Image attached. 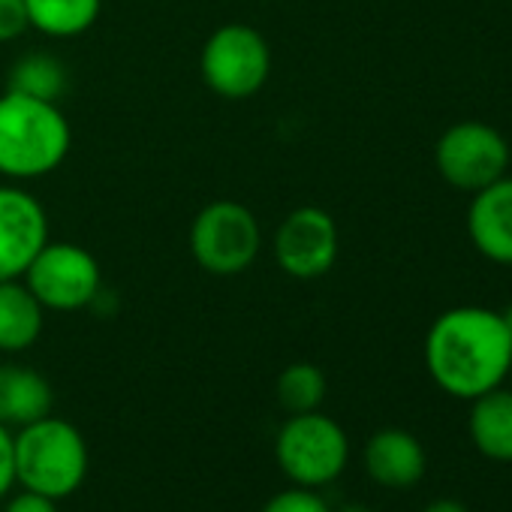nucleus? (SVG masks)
Masks as SVG:
<instances>
[{"label":"nucleus","mask_w":512,"mask_h":512,"mask_svg":"<svg viewBox=\"0 0 512 512\" xmlns=\"http://www.w3.org/2000/svg\"><path fill=\"white\" fill-rule=\"evenodd\" d=\"M512 335L491 308L461 305L443 311L425 335V368L452 398L473 401L509 377Z\"/></svg>","instance_id":"obj_1"},{"label":"nucleus","mask_w":512,"mask_h":512,"mask_svg":"<svg viewBox=\"0 0 512 512\" xmlns=\"http://www.w3.org/2000/svg\"><path fill=\"white\" fill-rule=\"evenodd\" d=\"M70 148V124L55 103L7 91L0 97V172L40 178L61 166Z\"/></svg>","instance_id":"obj_2"},{"label":"nucleus","mask_w":512,"mask_h":512,"mask_svg":"<svg viewBox=\"0 0 512 512\" xmlns=\"http://www.w3.org/2000/svg\"><path fill=\"white\" fill-rule=\"evenodd\" d=\"M88 467V443L67 419L49 413L31 425H22L16 434V482L28 491L64 500L82 488Z\"/></svg>","instance_id":"obj_3"},{"label":"nucleus","mask_w":512,"mask_h":512,"mask_svg":"<svg viewBox=\"0 0 512 512\" xmlns=\"http://www.w3.org/2000/svg\"><path fill=\"white\" fill-rule=\"evenodd\" d=\"M275 458L284 476L302 488L332 485L350 461L347 431L326 413H290L275 440Z\"/></svg>","instance_id":"obj_4"},{"label":"nucleus","mask_w":512,"mask_h":512,"mask_svg":"<svg viewBox=\"0 0 512 512\" xmlns=\"http://www.w3.org/2000/svg\"><path fill=\"white\" fill-rule=\"evenodd\" d=\"M434 163L446 184L476 193L506 175L509 145L491 124L458 121L440 136Z\"/></svg>","instance_id":"obj_5"},{"label":"nucleus","mask_w":512,"mask_h":512,"mask_svg":"<svg viewBox=\"0 0 512 512\" xmlns=\"http://www.w3.org/2000/svg\"><path fill=\"white\" fill-rule=\"evenodd\" d=\"M190 247L211 275H238L256 260L260 226L238 202H211L190 229Z\"/></svg>","instance_id":"obj_6"},{"label":"nucleus","mask_w":512,"mask_h":512,"mask_svg":"<svg viewBox=\"0 0 512 512\" xmlns=\"http://www.w3.org/2000/svg\"><path fill=\"white\" fill-rule=\"evenodd\" d=\"M25 275L28 290L52 311H76L100 296V266L79 244L46 241Z\"/></svg>","instance_id":"obj_7"},{"label":"nucleus","mask_w":512,"mask_h":512,"mask_svg":"<svg viewBox=\"0 0 512 512\" xmlns=\"http://www.w3.org/2000/svg\"><path fill=\"white\" fill-rule=\"evenodd\" d=\"M272 58L266 40L253 28L226 25L211 34L202 52V76L220 97H250L263 88Z\"/></svg>","instance_id":"obj_8"},{"label":"nucleus","mask_w":512,"mask_h":512,"mask_svg":"<svg viewBox=\"0 0 512 512\" xmlns=\"http://www.w3.org/2000/svg\"><path fill=\"white\" fill-rule=\"evenodd\" d=\"M275 250L281 269L293 278H320L335 266L338 226L323 208H299L281 223Z\"/></svg>","instance_id":"obj_9"},{"label":"nucleus","mask_w":512,"mask_h":512,"mask_svg":"<svg viewBox=\"0 0 512 512\" xmlns=\"http://www.w3.org/2000/svg\"><path fill=\"white\" fill-rule=\"evenodd\" d=\"M49 241L43 205L19 187H0V281L28 272L34 256Z\"/></svg>","instance_id":"obj_10"},{"label":"nucleus","mask_w":512,"mask_h":512,"mask_svg":"<svg viewBox=\"0 0 512 512\" xmlns=\"http://www.w3.org/2000/svg\"><path fill=\"white\" fill-rule=\"evenodd\" d=\"M467 235L485 260L497 266H512V178L509 175L473 193L467 208Z\"/></svg>","instance_id":"obj_11"},{"label":"nucleus","mask_w":512,"mask_h":512,"mask_svg":"<svg viewBox=\"0 0 512 512\" xmlns=\"http://www.w3.org/2000/svg\"><path fill=\"white\" fill-rule=\"evenodd\" d=\"M425 467V446L404 428H383L365 446V470L383 488H410L425 476Z\"/></svg>","instance_id":"obj_12"},{"label":"nucleus","mask_w":512,"mask_h":512,"mask_svg":"<svg viewBox=\"0 0 512 512\" xmlns=\"http://www.w3.org/2000/svg\"><path fill=\"white\" fill-rule=\"evenodd\" d=\"M467 434L479 455L512 464V389H491L470 401Z\"/></svg>","instance_id":"obj_13"},{"label":"nucleus","mask_w":512,"mask_h":512,"mask_svg":"<svg viewBox=\"0 0 512 512\" xmlns=\"http://www.w3.org/2000/svg\"><path fill=\"white\" fill-rule=\"evenodd\" d=\"M52 413L49 380L22 365H0V422L31 425Z\"/></svg>","instance_id":"obj_14"},{"label":"nucleus","mask_w":512,"mask_h":512,"mask_svg":"<svg viewBox=\"0 0 512 512\" xmlns=\"http://www.w3.org/2000/svg\"><path fill=\"white\" fill-rule=\"evenodd\" d=\"M43 332V305L40 299L13 281H0V350L19 353L28 350Z\"/></svg>","instance_id":"obj_15"},{"label":"nucleus","mask_w":512,"mask_h":512,"mask_svg":"<svg viewBox=\"0 0 512 512\" xmlns=\"http://www.w3.org/2000/svg\"><path fill=\"white\" fill-rule=\"evenodd\" d=\"M34 28L52 37H76L100 16V0H25Z\"/></svg>","instance_id":"obj_16"},{"label":"nucleus","mask_w":512,"mask_h":512,"mask_svg":"<svg viewBox=\"0 0 512 512\" xmlns=\"http://www.w3.org/2000/svg\"><path fill=\"white\" fill-rule=\"evenodd\" d=\"M10 91L55 103L67 91V70L52 55H28L10 73Z\"/></svg>","instance_id":"obj_17"},{"label":"nucleus","mask_w":512,"mask_h":512,"mask_svg":"<svg viewBox=\"0 0 512 512\" xmlns=\"http://www.w3.org/2000/svg\"><path fill=\"white\" fill-rule=\"evenodd\" d=\"M278 398L284 410L290 413H311L320 410L326 398V377L317 365L311 362H296L290 365L281 380H278Z\"/></svg>","instance_id":"obj_18"},{"label":"nucleus","mask_w":512,"mask_h":512,"mask_svg":"<svg viewBox=\"0 0 512 512\" xmlns=\"http://www.w3.org/2000/svg\"><path fill=\"white\" fill-rule=\"evenodd\" d=\"M263 512H332V506L320 494V488L293 485V488H284L275 497H269Z\"/></svg>","instance_id":"obj_19"},{"label":"nucleus","mask_w":512,"mask_h":512,"mask_svg":"<svg viewBox=\"0 0 512 512\" xmlns=\"http://www.w3.org/2000/svg\"><path fill=\"white\" fill-rule=\"evenodd\" d=\"M28 4L25 0H0V43L16 40L28 31Z\"/></svg>","instance_id":"obj_20"},{"label":"nucleus","mask_w":512,"mask_h":512,"mask_svg":"<svg viewBox=\"0 0 512 512\" xmlns=\"http://www.w3.org/2000/svg\"><path fill=\"white\" fill-rule=\"evenodd\" d=\"M16 485V434L0 422V497Z\"/></svg>","instance_id":"obj_21"},{"label":"nucleus","mask_w":512,"mask_h":512,"mask_svg":"<svg viewBox=\"0 0 512 512\" xmlns=\"http://www.w3.org/2000/svg\"><path fill=\"white\" fill-rule=\"evenodd\" d=\"M4 512H58V500L22 488L16 497H10V503L4 506Z\"/></svg>","instance_id":"obj_22"},{"label":"nucleus","mask_w":512,"mask_h":512,"mask_svg":"<svg viewBox=\"0 0 512 512\" xmlns=\"http://www.w3.org/2000/svg\"><path fill=\"white\" fill-rule=\"evenodd\" d=\"M422 512H470V509L455 497H440V500H431Z\"/></svg>","instance_id":"obj_23"},{"label":"nucleus","mask_w":512,"mask_h":512,"mask_svg":"<svg viewBox=\"0 0 512 512\" xmlns=\"http://www.w3.org/2000/svg\"><path fill=\"white\" fill-rule=\"evenodd\" d=\"M332 512H374V509L365 506V503H344L341 509H332Z\"/></svg>","instance_id":"obj_24"},{"label":"nucleus","mask_w":512,"mask_h":512,"mask_svg":"<svg viewBox=\"0 0 512 512\" xmlns=\"http://www.w3.org/2000/svg\"><path fill=\"white\" fill-rule=\"evenodd\" d=\"M500 317H503V323H506V329H509V335H512V305H509Z\"/></svg>","instance_id":"obj_25"},{"label":"nucleus","mask_w":512,"mask_h":512,"mask_svg":"<svg viewBox=\"0 0 512 512\" xmlns=\"http://www.w3.org/2000/svg\"><path fill=\"white\" fill-rule=\"evenodd\" d=\"M509 377H512V362H509Z\"/></svg>","instance_id":"obj_26"}]
</instances>
